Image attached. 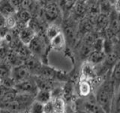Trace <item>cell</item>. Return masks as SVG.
Masks as SVG:
<instances>
[{"label":"cell","mask_w":120,"mask_h":113,"mask_svg":"<svg viewBox=\"0 0 120 113\" xmlns=\"http://www.w3.org/2000/svg\"><path fill=\"white\" fill-rule=\"evenodd\" d=\"M116 88L111 78L105 80L97 90L95 100L107 113H111Z\"/></svg>","instance_id":"1"},{"label":"cell","mask_w":120,"mask_h":113,"mask_svg":"<svg viewBox=\"0 0 120 113\" xmlns=\"http://www.w3.org/2000/svg\"><path fill=\"white\" fill-rule=\"evenodd\" d=\"M14 88L16 89L18 93L28 94V95L33 96L34 97L36 96L39 90L35 80H34V78H31L28 80L17 83L15 85Z\"/></svg>","instance_id":"2"},{"label":"cell","mask_w":120,"mask_h":113,"mask_svg":"<svg viewBox=\"0 0 120 113\" xmlns=\"http://www.w3.org/2000/svg\"><path fill=\"white\" fill-rule=\"evenodd\" d=\"M31 76V73L23 64L20 66H14L11 71V77L13 78V80L16 84L28 80V79L32 78Z\"/></svg>","instance_id":"3"},{"label":"cell","mask_w":120,"mask_h":113,"mask_svg":"<svg viewBox=\"0 0 120 113\" xmlns=\"http://www.w3.org/2000/svg\"><path fill=\"white\" fill-rule=\"evenodd\" d=\"M44 14L47 21L53 22L58 18L59 14V8L58 5L55 2H50L47 4L44 9Z\"/></svg>","instance_id":"4"},{"label":"cell","mask_w":120,"mask_h":113,"mask_svg":"<svg viewBox=\"0 0 120 113\" xmlns=\"http://www.w3.org/2000/svg\"><path fill=\"white\" fill-rule=\"evenodd\" d=\"M28 48L31 52L32 55L38 57V56H40L43 54L44 51V43L43 39H41L40 37L36 36L32 41L29 44Z\"/></svg>","instance_id":"5"},{"label":"cell","mask_w":120,"mask_h":113,"mask_svg":"<svg viewBox=\"0 0 120 113\" xmlns=\"http://www.w3.org/2000/svg\"><path fill=\"white\" fill-rule=\"evenodd\" d=\"M22 64L27 68L29 71L31 73V74H35V75L38 74L41 66H42V64L40 62V60L38 59V57L33 55L30 56L29 57L26 59Z\"/></svg>","instance_id":"6"},{"label":"cell","mask_w":120,"mask_h":113,"mask_svg":"<svg viewBox=\"0 0 120 113\" xmlns=\"http://www.w3.org/2000/svg\"><path fill=\"white\" fill-rule=\"evenodd\" d=\"M35 36V32L28 26L22 29L18 35L19 40L20 42L25 45H27V46Z\"/></svg>","instance_id":"7"},{"label":"cell","mask_w":120,"mask_h":113,"mask_svg":"<svg viewBox=\"0 0 120 113\" xmlns=\"http://www.w3.org/2000/svg\"><path fill=\"white\" fill-rule=\"evenodd\" d=\"M94 27H95V24L91 19L89 17H84L80 20V24H79V32L85 36L86 34L92 32Z\"/></svg>","instance_id":"8"},{"label":"cell","mask_w":120,"mask_h":113,"mask_svg":"<svg viewBox=\"0 0 120 113\" xmlns=\"http://www.w3.org/2000/svg\"><path fill=\"white\" fill-rule=\"evenodd\" d=\"M17 11L11 3V1L0 2V14L3 17L7 18L10 16L16 14Z\"/></svg>","instance_id":"9"},{"label":"cell","mask_w":120,"mask_h":113,"mask_svg":"<svg viewBox=\"0 0 120 113\" xmlns=\"http://www.w3.org/2000/svg\"><path fill=\"white\" fill-rule=\"evenodd\" d=\"M35 76H38L41 78L52 81L56 77H57V73H56V71L53 69H52L51 67L42 65L40 70L38 71V73Z\"/></svg>","instance_id":"10"},{"label":"cell","mask_w":120,"mask_h":113,"mask_svg":"<svg viewBox=\"0 0 120 113\" xmlns=\"http://www.w3.org/2000/svg\"><path fill=\"white\" fill-rule=\"evenodd\" d=\"M34 80H35L38 88V90L52 92V90L53 89V81L52 80L43 78L38 76L34 77Z\"/></svg>","instance_id":"11"},{"label":"cell","mask_w":120,"mask_h":113,"mask_svg":"<svg viewBox=\"0 0 120 113\" xmlns=\"http://www.w3.org/2000/svg\"><path fill=\"white\" fill-rule=\"evenodd\" d=\"M109 22H110L109 15L99 14L94 20V24L98 30H103L109 26Z\"/></svg>","instance_id":"12"},{"label":"cell","mask_w":120,"mask_h":113,"mask_svg":"<svg viewBox=\"0 0 120 113\" xmlns=\"http://www.w3.org/2000/svg\"><path fill=\"white\" fill-rule=\"evenodd\" d=\"M110 22H109V27L111 32L112 33H117L120 30V24L118 19V13L116 11H112L110 16Z\"/></svg>","instance_id":"13"},{"label":"cell","mask_w":120,"mask_h":113,"mask_svg":"<svg viewBox=\"0 0 120 113\" xmlns=\"http://www.w3.org/2000/svg\"><path fill=\"white\" fill-rule=\"evenodd\" d=\"M111 79L115 85L116 90L117 91L120 87V59L112 66V71L111 74Z\"/></svg>","instance_id":"14"},{"label":"cell","mask_w":120,"mask_h":113,"mask_svg":"<svg viewBox=\"0 0 120 113\" xmlns=\"http://www.w3.org/2000/svg\"><path fill=\"white\" fill-rule=\"evenodd\" d=\"M88 5L85 2L77 1L75 2L74 5L73 6V10L75 16L77 17H83L85 14L87 13Z\"/></svg>","instance_id":"15"},{"label":"cell","mask_w":120,"mask_h":113,"mask_svg":"<svg viewBox=\"0 0 120 113\" xmlns=\"http://www.w3.org/2000/svg\"><path fill=\"white\" fill-rule=\"evenodd\" d=\"M16 17L17 18V21L22 23L23 24L27 26L29 23L32 20V14L29 10L24 8H20L16 13Z\"/></svg>","instance_id":"16"},{"label":"cell","mask_w":120,"mask_h":113,"mask_svg":"<svg viewBox=\"0 0 120 113\" xmlns=\"http://www.w3.org/2000/svg\"><path fill=\"white\" fill-rule=\"evenodd\" d=\"M105 58H106V54L103 51H94L88 57V61L92 65H97L103 63Z\"/></svg>","instance_id":"17"},{"label":"cell","mask_w":120,"mask_h":113,"mask_svg":"<svg viewBox=\"0 0 120 113\" xmlns=\"http://www.w3.org/2000/svg\"><path fill=\"white\" fill-rule=\"evenodd\" d=\"M52 92L47 91V90H39L36 96L35 97V100L38 103L45 105L49 102H50L52 99Z\"/></svg>","instance_id":"18"},{"label":"cell","mask_w":120,"mask_h":113,"mask_svg":"<svg viewBox=\"0 0 120 113\" xmlns=\"http://www.w3.org/2000/svg\"><path fill=\"white\" fill-rule=\"evenodd\" d=\"M86 112L88 113H107L104 109L97 103L96 100L87 101L85 104Z\"/></svg>","instance_id":"19"},{"label":"cell","mask_w":120,"mask_h":113,"mask_svg":"<svg viewBox=\"0 0 120 113\" xmlns=\"http://www.w3.org/2000/svg\"><path fill=\"white\" fill-rule=\"evenodd\" d=\"M17 95H18V92L15 88L8 89L6 91V93L4 94V96L0 99V105L11 103V102L16 100Z\"/></svg>","instance_id":"20"},{"label":"cell","mask_w":120,"mask_h":113,"mask_svg":"<svg viewBox=\"0 0 120 113\" xmlns=\"http://www.w3.org/2000/svg\"><path fill=\"white\" fill-rule=\"evenodd\" d=\"M65 43V35L61 32L58 34L56 37L50 40V45L51 47L55 49V50H61L64 47Z\"/></svg>","instance_id":"21"},{"label":"cell","mask_w":120,"mask_h":113,"mask_svg":"<svg viewBox=\"0 0 120 113\" xmlns=\"http://www.w3.org/2000/svg\"><path fill=\"white\" fill-rule=\"evenodd\" d=\"M52 102L53 105V113H65V102L62 98L56 97L54 100H52Z\"/></svg>","instance_id":"22"},{"label":"cell","mask_w":120,"mask_h":113,"mask_svg":"<svg viewBox=\"0 0 120 113\" xmlns=\"http://www.w3.org/2000/svg\"><path fill=\"white\" fill-rule=\"evenodd\" d=\"M9 65L10 64L8 62H0V81L5 78L11 76V69H10Z\"/></svg>","instance_id":"23"},{"label":"cell","mask_w":120,"mask_h":113,"mask_svg":"<svg viewBox=\"0 0 120 113\" xmlns=\"http://www.w3.org/2000/svg\"><path fill=\"white\" fill-rule=\"evenodd\" d=\"M118 60H119L118 55L113 51L112 52H111L110 54L106 55V58H105V60L104 62L105 63L107 66H110V67L112 66V67Z\"/></svg>","instance_id":"24"},{"label":"cell","mask_w":120,"mask_h":113,"mask_svg":"<svg viewBox=\"0 0 120 113\" xmlns=\"http://www.w3.org/2000/svg\"><path fill=\"white\" fill-rule=\"evenodd\" d=\"M99 8L101 14H110L112 12V5L108 1H101L99 2Z\"/></svg>","instance_id":"25"},{"label":"cell","mask_w":120,"mask_h":113,"mask_svg":"<svg viewBox=\"0 0 120 113\" xmlns=\"http://www.w3.org/2000/svg\"><path fill=\"white\" fill-rule=\"evenodd\" d=\"M29 113H44V105L35 100L33 101L28 109Z\"/></svg>","instance_id":"26"},{"label":"cell","mask_w":120,"mask_h":113,"mask_svg":"<svg viewBox=\"0 0 120 113\" xmlns=\"http://www.w3.org/2000/svg\"><path fill=\"white\" fill-rule=\"evenodd\" d=\"M60 32H61V31H60L59 28L57 26H56V25H51V26H50L47 28V33L46 34H47V38L49 39V40L50 41L51 39H53L54 37H56Z\"/></svg>","instance_id":"27"},{"label":"cell","mask_w":120,"mask_h":113,"mask_svg":"<svg viewBox=\"0 0 120 113\" xmlns=\"http://www.w3.org/2000/svg\"><path fill=\"white\" fill-rule=\"evenodd\" d=\"M111 113H120V91H116V95L114 97L112 105Z\"/></svg>","instance_id":"28"},{"label":"cell","mask_w":120,"mask_h":113,"mask_svg":"<svg viewBox=\"0 0 120 113\" xmlns=\"http://www.w3.org/2000/svg\"><path fill=\"white\" fill-rule=\"evenodd\" d=\"M80 56H82V58H87L89 55L94 51L93 48L92 46H89L87 44H82V46L80 48Z\"/></svg>","instance_id":"29"},{"label":"cell","mask_w":120,"mask_h":113,"mask_svg":"<svg viewBox=\"0 0 120 113\" xmlns=\"http://www.w3.org/2000/svg\"><path fill=\"white\" fill-rule=\"evenodd\" d=\"M80 93L82 96H88L90 91H91V87L89 84L86 81H81L80 84Z\"/></svg>","instance_id":"30"},{"label":"cell","mask_w":120,"mask_h":113,"mask_svg":"<svg viewBox=\"0 0 120 113\" xmlns=\"http://www.w3.org/2000/svg\"><path fill=\"white\" fill-rule=\"evenodd\" d=\"M17 24V18L16 17V14L5 18V26L8 29H14Z\"/></svg>","instance_id":"31"},{"label":"cell","mask_w":120,"mask_h":113,"mask_svg":"<svg viewBox=\"0 0 120 113\" xmlns=\"http://www.w3.org/2000/svg\"><path fill=\"white\" fill-rule=\"evenodd\" d=\"M97 38L98 37L95 36V34H93L92 32L86 34V35L84 36V38H83V44L92 47V45L94 43H95Z\"/></svg>","instance_id":"32"},{"label":"cell","mask_w":120,"mask_h":113,"mask_svg":"<svg viewBox=\"0 0 120 113\" xmlns=\"http://www.w3.org/2000/svg\"><path fill=\"white\" fill-rule=\"evenodd\" d=\"M0 84H1L2 85H3L4 87H5L6 88L11 89V88H14L16 83L14 82V81L13 80L12 78H11V76H9V77L5 78H4V79H2V80L0 81Z\"/></svg>","instance_id":"33"},{"label":"cell","mask_w":120,"mask_h":113,"mask_svg":"<svg viewBox=\"0 0 120 113\" xmlns=\"http://www.w3.org/2000/svg\"><path fill=\"white\" fill-rule=\"evenodd\" d=\"M112 51H113V46H112V41L110 39H104L103 52L106 55H107Z\"/></svg>","instance_id":"34"},{"label":"cell","mask_w":120,"mask_h":113,"mask_svg":"<svg viewBox=\"0 0 120 113\" xmlns=\"http://www.w3.org/2000/svg\"><path fill=\"white\" fill-rule=\"evenodd\" d=\"M104 41V39H103V38H97L95 43L92 45L93 50L95 51H103Z\"/></svg>","instance_id":"35"},{"label":"cell","mask_w":120,"mask_h":113,"mask_svg":"<svg viewBox=\"0 0 120 113\" xmlns=\"http://www.w3.org/2000/svg\"><path fill=\"white\" fill-rule=\"evenodd\" d=\"M8 90V88H6L5 87H4L3 85L0 84V99L4 96V94L6 93Z\"/></svg>","instance_id":"36"},{"label":"cell","mask_w":120,"mask_h":113,"mask_svg":"<svg viewBox=\"0 0 120 113\" xmlns=\"http://www.w3.org/2000/svg\"><path fill=\"white\" fill-rule=\"evenodd\" d=\"M5 26V18L3 17L1 14H0V29L4 27Z\"/></svg>","instance_id":"37"},{"label":"cell","mask_w":120,"mask_h":113,"mask_svg":"<svg viewBox=\"0 0 120 113\" xmlns=\"http://www.w3.org/2000/svg\"><path fill=\"white\" fill-rule=\"evenodd\" d=\"M116 10L119 11V13H120V1L119 2H116Z\"/></svg>","instance_id":"38"},{"label":"cell","mask_w":120,"mask_h":113,"mask_svg":"<svg viewBox=\"0 0 120 113\" xmlns=\"http://www.w3.org/2000/svg\"><path fill=\"white\" fill-rule=\"evenodd\" d=\"M3 41H4V38L0 35V48L2 47V44H3Z\"/></svg>","instance_id":"39"},{"label":"cell","mask_w":120,"mask_h":113,"mask_svg":"<svg viewBox=\"0 0 120 113\" xmlns=\"http://www.w3.org/2000/svg\"><path fill=\"white\" fill-rule=\"evenodd\" d=\"M75 113H87L86 112H83V111H78L77 112H75Z\"/></svg>","instance_id":"40"},{"label":"cell","mask_w":120,"mask_h":113,"mask_svg":"<svg viewBox=\"0 0 120 113\" xmlns=\"http://www.w3.org/2000/svg\"><path fill=\"white\" fill-rule=\"evenodd\" d=\"M25 113H29V112H28V111H26V112H25Z\"/></svg>","instance_id":"41"},{"label":"cell","mask_w":120,"mask_h":113,"mask_svg":"<svg viewBox=\"0 0 120 113\" xmlns=\"http://www.w3.org/2000/svg\"><path fill=\"white\" fill-rule=\"evenodd\" d=\"M20 113H25V112H20Z\"/></svg>","instance_id":"42"},{"label":"cell","mask_w":120,"mask_h":113,"mask_svg":"<svg viewBox=\"0 0 120 113\" xmlns=\"http://www.w3.org/2000/svg\"><path fill=\"white\" fill-rule=\"evenodd\" d=\"M0 62H1V60H0Z\"/></svg>","instance_id":"43"},{"label":"cell","mask_w":120,"mask_h":113,"mask_svg":"<svg viewBox=\"0 0 120 113\" xmlns=\"http://www.w3.org/2000/svg\"><path fill=\"white\" fill-rule=\"evenodd\" d=\"M0 111H1V109H0Z\"/></svg>","instance_id":"44"},{"label":"cell","mask_w":120,"mask_h":113,"mask_svg":"<svg viewBox=\"0 0 120 113\" xmlns=\"http://www.w3.org/2000/svg\"><path fill=\"white\" fill-rule=\"evenodd\" d=\"M87 113H88V112H87Z\"/></svg>","instance_id":"45"}]
</instances>
